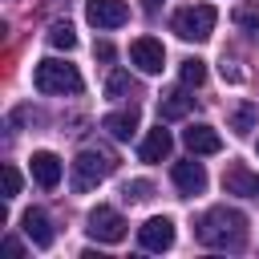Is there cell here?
<instances>
[{"label":"cell","mask_w":259,"mask_h":259,"mask_svg":"<svg viewBox=\"0 0 259 259\" xmlns=\"http://www.w3.org/2000/svg\"><path fill=\"white\" fill-rule=\"evenodd\" d=\"M138 243H142L146 251H170V247H174V223H170L166 214L146 219V223L138 227Z\"/></svg>","instance_id":"cell-7"},{"label":"cell","mask_w":259,"mask_h":259,"mask_svg":"<svg viewBox=\"0 0 259 259\" xmlns=\"http://www.w3.org/2000/svg\"><path fill=\"white\" fill-rule=\"evenodd\" d=\"M20 227H24V235H28L36 247H49V243H53V227H49V214H45L40 206H28V210L20 214Z\"/></svg>","instance_id":"cell-13"},{"label":"cell","mask_w":259,"mask_h":259,"mask_svg":"<svg viewBox=\"0 0 259 259\" xmlns=\"http://www.w3.org/2000/svg\"><path fill=\"white\" fill-rule=\"evenodd\" d=\"M223 190L235 194V198H255L259 194V174H251L243 162H231L223 170Z\"/></svg>","instance_id":"cell-9"},{"label":"cell","mask_w":259,"mask_h":259,"mask_svg":"<svg viewBox=\"0 0 259 259\" xmlns=\"http://www.w3.org/2000/svg\"><path fill=\"white\" fill-rule=\"evenodd\" d=\"M85 231H89V239H97V243H121V239H125V219H121L113 206H93Z\"/></svg>","instance_id":"cell-5"},{"label":"cell","mask_w":259,"mask_h":259,"mask_svg":"<svg viewBox=\"0 0 259 259\" xmlns=\"http://www.w3.org/2000/svg\"><path fill=\"white\" fill-rule=\"evenodd\" d=\"M170 146H174V138H170V130H150L146 134V142H142V162H162V158H170Z\"/></svg>","instance_id":"cell-16"},{"label":"cell","mask_w":259,"mask_h":259,"mask_svg":"<svg viewBox=\"0 0 259 259\" xmlns=\"http://www.w3.org/2000/svg\"><path fill=\"white\" fill-rule=\"evenodd\" d=\"M174 186H178L182 194H202V190H206V170H202V162H178V166H174Z\"/></svg>","instance_id":"cell-12"},{"label":"cell","mask_w":259,"mask_h":259,"mask_svg":"<svg viewBox=\"0 0 259 259\" xmlns=\"http://www.w3.org/2000/svg\"><path fill=\"white\" fill-rule=\"evenodd\" d=\"M28 170H32V178H36V186H45V190H53V186L61 182V158H57L53 150H36V154L28 158Z\"/></svg>","instance_id":"cell-10"},{"label":"cell","mask_w":259,"mask_h":259,"mask_svg":"<svg viewBox=\"0 0 259 259\" xmlns=\"http://www.w3.org/2000/svg\"><path fill=\"white\" fill-rule=\"evenodd\" d=\"M214 20H219V12H214L210 4H190V8H178V12L170 16V28H174L182 40H206V36L214 32Z\"/></svg>","instance_id":"cell-4"},{"label":"cell","mask_w":259,"mask_h":259,"mask_svg":"<svg viewBox=\"0 0 259 259\" xmlns=\"http://www.w3.org/2000/svg\"><path fill=\"white\" fill-rule=\"evenodd\" d=\"M32 81H36V89H40V93H81V85H85V81H81V73H77L73 65L57 61V57L36 61Z\"/></svg>","instance_id":"cell-3"},{"label":"cell","mask_w":259,"mask_h":259,"mask_svg":"<svg viewBox=\"0 0 259 259\" xmlns=\"http://www.w3.org/2000/svg\"><path fill=\"white\" fill-rule=\"evenodd\" d=\"M93 53H97V57H101V61H109V57H113V45H109V40H101V45H97V49H93Z\"/></svg>","instance_id":"cell-24"},{"label":"cell","mask_w":259,"mask_h":259,"mask_svg":"<svg viewBox=\"0 0 259 259\" xmlns=\"http://www.w3.org/2000/svg\"><path fill=\"white\" fill-rule=\"evenodd\" d=\"M182 142H186L194 154H219V150H223V138H219L214 125H206V121L186 125V130H182Z\"/></svg>","instance_id":"cell-11"},{"label":"cell","mask_w":259,"mask_h":259,"mask_svg":"<svg viewBox=\"0 0 259 259\" xmlns=\"http://www.w3.org/2000/svg\"><path fill=\"white\" fill-rule=\"evenodd\" d=\"M125 89H130V77H125V73H113V77L105 81V93H109V97H121Z\"/></svg>","instance_id":"cell-23"},{"label":"cell","mask_w":259,"mask_h":259,"mask_svg":"<svg viewBox=\"0 0 259 259\" xmlns=\"http://www.w3.org/2000/svg\"><path fill=\"white\" fill-rule=\"evenodd\" d=\"M20 251H24V247H20V243H16V239H4V255H12V259H16V255H20Z\"/></svg>","instance_id":"cell-25"},{"label":"cell","mask_w":259,"mask_h":259,"mask_svg":"<svg viewBox=\"0 0 259 259\" xmlns=\"http://www.w3.org/2000/svg\"><path fill=\"white\" fill-rule=\"evenodd\" d=\"M85 16L93 28H121L130 20V4L125 0H85Z\"/></svg>","instance_id":"cell-6"},{"label":"cell","mask_w":259,"mask_h":259,"mask_svg":"<svg viewBox=\"0 0 259 259\" xmlns=\"http://www.w3.org/2000/svg\"><path fill=\"white\" fill-rule=\"evenodd\" d=\"M16 194H20V170L8 162L4 166V198H16Z\"/></svg>","instance_id":"cell-22"},{"label":"cell","mask_w":259,"mask_h":259,"mask_svg":"<svg viewBox=\"0 0 259 259\" xmlns=\"http://www.w3.org/2000/svg\"><path fill=\"white\" fill-rule=\"evenodd\" d=\"M198 243L202 247H214V251H243L247 243V214L243 210H231V206H210L202 219H198Z\"/></svg>","instance_id":"cell-1"},{"label":"cell","mask_w":259,"mask_h":259,"mask_svg":"<svg viewBox=\"0 0 259 259\" xmlns=\"http://www.w3.org/2000/svg\"><path fill=\"white\" fill-rule=\"evenodd\" d=\"M255 121H259V109H255L251 101H243V105L231 109V130H235V134H251Z\"/></svg>","instance_id":"cell-17"},{"label":"cell","mask_w":259,"mask_h":259,"mask_svg":"<svg viewBox=\"0 0 259 259\" xmlns=\"http://www.w3.org/2000/svg\"><path fill=\"white\" fill-rule=\"evenodd\" d=\"M101 125L109 130V138H117V142H130V138H134V130H138V109L130 105V109L105 113V117H101Z\"/></svg>","instance_id":"cell-15"},{"label":"cell","mask_w":259,"mask_h":259,"mask_svg":"<svg viewBox=\"0 0 259 259\" xmlns=\"http://www.w3.org/2000/svg\"><path fill=\"white\" fill-rule=\"evenodd\" d=\"M202 81H206V61L186 57L182 61V85H202Z\"/></svg>","instance_id":"cell-20"},{"label":"cell","mask_w":259,"mask_h":259,"mask_svg":"<svg viewBox=\"0 0 259 259\" xmlns=\"http://www.w3.org/2000/svg\"><path fill=\"white\" fill-rule=\"evenodd\" d=\"M190 101H194V97H190L186 89H166V93L158 97V117H162V121H178V117L190 113Z\"/></svg>","instance_id":"cell-14"},{"label":"cell","mask_w":259,"mask_h":259,"mask_svg":"<svg viewBox=\"0 0 259 259\" xmlns=\"http://www.w3.org/2000/svg\"><path fill=\"white\" fill-rule=\"evenodd\" d=\"M150 194H154V186H150L146 178H134V182L121 186V198H125V202H146Z\"/></svg>","instance_id":"cell-21"},{"label":"cell","mask_w":259,"mask_h":259,"mask_svg":"<svg viewBox=\"0 0 259 259\" xmlns=\"http://www.w3.org/2000/svg\"><path fill=\"white\" fill-rule=\"evenodd\" d=\"M158 4H162V0H142V8H146V12H158Z\"/></svg>","instance_id":"cell-26"},{"label":"cell","mask_w":259,"mask_h":259,"mask_svg":"<svg viewBox=\"0 0 259 259\" xmlns=\"http://www.w3.org/2000/svg\"><path fill=\"white\" fill-rule=\"evenodd\" d=\"M113 166H117V158H113L109 150H81V154L73 158V190H77V194L93 190L97 182H105V178L113 174Z\"/></svg>","instance_id":"cell-2"},{"label":"cell","mask_w":259,"mask_h":259,"mask_svg":"<svg viewBox=\"0 0 259 259\" xmlns=\"http://www.w3.org/2000/svg\"><path fill=\"white\" fill-rule=\"evenodd\" d=\"M49 45L53 49H77V32H73V24H65V20H57L53 28H49Z\"/></svg>","instance_id":"cell-19"},{"label":"cell","mask_w":259,"mask_h":259,"mask_svg":"<svg viewBox=\"0 0 259 259\" xmlns=\"http://www.w3.org/2000/svg\"><path fill=\"white\" fill-rule=\"evenodd\" d=\"M235 24H239L251 40H259V4H239V8H235Z\"/></svg>","instance_id":"cell-18"},{"label":"cell","mask_w":259,"mask_h":259,"mask_svg":"<svg viewBox=\"0 0 259 259\" xmlns=\"http://www.w3.org/2000/svg\"><path fill=\"white\" fill-rule=\"evenodd\" d=\"M130 61L142 69V73H162V65H166V49H162V40H154V36H138L134 45H130Z\"/></svg>","instance_id":"cell-8"}]
</instances>
